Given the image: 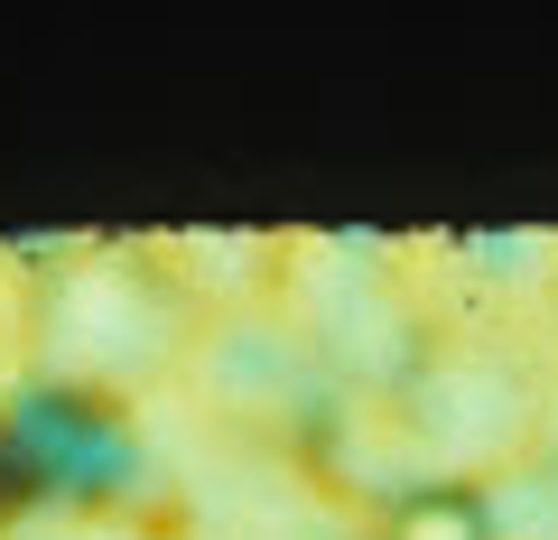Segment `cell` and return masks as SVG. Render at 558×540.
<instances>
[{"instance_id": "obj_1", "label": "cell", "mask_w": 558, "mask_h": 540, "mask_svg": "<svg viewBox=\"0 0 558 540\" xmlns=\"http://www.w3.org/2000/svg\"><path fill=\"white\" fill-rule=\"evenodd\" d=\"M38 326H47V363H57L47 382L112 392L186 345V289H168L149 261H84L38 308Z\"/></svg>"}, {"instance_id": "obj_3", "label": "cell", "mask_w": 558, "mask_h": 540, "mask_svg": "<svg viewBox=\"0 0 558 540\" xmlns=\"http://www.w3.org/2000/svg\"><path fill=\"white\" fill-rule=\"evenodd\" d=\"M373 540H502V521H494V503H484L475 476H428V484L381 494Z\"/></svg>"}, {"instance_id": "obj_2", "label": "cell", "mask_w": 558, "mask_h": 540, "mask_svg": "<svg viewBox=\"0 0 558 540\" xmlns=\"http://www.w3.org/2000/svg\"><path fill=\"white\" fill-rule=\"evenodd\" d=\"M10 457L65 503H102L131 476V420L112 392H75V382H38L10 410Z\"/></svg>"}, {"instance_id": "obj_4", "label": "cell", "mask_w": 558, "mask_h": 540, "mask_svg": "<svg viewBox=\"0 0 558 540\" xmlns=\"http://www.w3.org/2000/svg\"><path fill=\"white\" fill-rule=\"evenodd\" d=\"M549 299H558V289H549Z\"/></svg>"}]
</instances>
